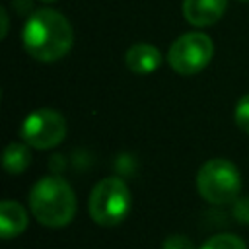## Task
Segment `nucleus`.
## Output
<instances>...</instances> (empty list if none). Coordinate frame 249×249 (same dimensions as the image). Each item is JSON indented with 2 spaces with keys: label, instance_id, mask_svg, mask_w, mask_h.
<instances>
[{
  "label": "nucleus",
  "instance_id": "8",
  "mask_svg": "<svg viewBox=\"0 0 249 249\" xmlns=\"http://www.w3.org/2000/svg\"><path fill=\"white\" fill-rule=\"evenodd\" d=\"M124 62L134 74H152L161 64L160 51L150 43H136L124 53Z\"/></svg>",
  "mask_w": 249,
  "mask_h": 249
},
{
  "label": "nucleus",
  "instance_id": "5",
  "mask_svg": "<svg viewBox=\"0 0 249 249\" xmlns=\"http://www.w3.org/2000/svg\"><path fill=\"white\" fill-rule=\"evenodd\" d=\"M214 54V43L206 33L193 31L173 41L167 53L169 66L181 76L198 74L208 66Z\"/></svg>",
  "mask_w": 249,
  "mask_h": 249
},
{
  "label": "nucleus",
  "instance_id": "11",
  "mask_svg": "<svg viewBox=\"0 0 249 249\" xmlns=\"http://www.w3.org/2000/svg\"><path fill=\"white\" fill-rule=\"evenodd\" d=\"M200 249H247L245 241L233 233H218L202 243Z\"/></svg>",
  "mask_w": 249,
  "mask_h": 249
},
{
  "label": "nucleus",
  "instance_id": "9",
  "mask_svg": "<svg viewBox=\"0 0 249 249\" xmlns=\"http://www.w3.org/2000/svg\"><path fill=\"white\" fill-rule=\"evenodd\" d=\"M27 228V212L16 200H4L0 204V235L12 239Z\"/></svg>",
  "mask_w": 249,
  "mask_h": 249
},
{
  "label": "nucleus",
  "instance_id": "14",
  "mask_svg": "<svg viewBox=\"0 0 249 249\" xmlns=\"http://www.w3.org/2000/svg\"><path fill=\"white\" fill-rule=\"evenodd\" d=\"M0 18H2V37H6V33H8V16H6L4 10H0Z\"/></svg>",
  "mask_w": 249,
  "mask_h": 249
},
{
  "label": "nucleus",
  "instance_id": "16",
  "mask_svg": "<svg viewBox=\"0 0 249 249\" xmlns=\"http://www.w3.org/2000/svg\"><path fill=\"white\" fill-rule=\"evenodd\" d=\"M239 2H249V0H239Z\"/></svg>",
  "mask_w": 249,
  "mask_h": 249
},
{
  "label": "nucleus",
  "instance_id": "6",
  "mask_svg": "<svg viewBox=\"0 0 249 249\" xmlns=\"http://www.w3.org/2000/svg\"><path fill=\"white\" fill-rule=\"evenodd\" d=\"M66 134V123L54 109H37L29 113L21 124V138L27 146L37 150H49L62 142Z\"/></svg>",
  "mask_w": 249,
  "mask_h": 249
},
{
  "label": "nucleus",
  "instance_id": "1",
  "mask_svg": "<svg viewBox=\"0 0 249 249\" xmlns=\"http://www.w3.org/2000/svg\"><path fill=\"white\" fill-rule=\"evenodd\" d=\"M74 43L70 21L56 10L45 8L29 16L23 27V47L39 62L62 58Z\"/></svg>",
  "mask_w": 249,
  "mask_h": 249
},
{
  "label": "nucleus",
  "instance_id": "10",
  "mask_svg": "<svg viewBox=\"0 0 249 249\" xmlns=\"http://www.w3.org/2000/svg\"><path fill=\"white\" fill-rule=\"evenodd\" d=\"M4 169L8 173H21L27 169V165L31 163V156H29V150L25 144L21 142H12L8 144V148L4 150Z\"/></svg>",
  "mask_w": 249,
  "mask_h": 249
},
{
  "label": "nucleus",
  "instance_id": "4",
  "mask_svg": "<svg viewBox=\"0 0 249 249\" xmlns=\"http://www.w3.org/2000/svg\"><path fill=\"white\" fill-rule=\"evenodd\" d=\"M196 189L198 195L210 204H230L241 191V177L230 160L214 158L198 169Z\"/></svg>",
  "mask_w": 249,
  "mask_h": 249
},
{
  "label": "nucleus",
  "instance_id": "15",
  "mask_svg": "<svg viewBox=\"0 0 249 249\" xmlns=\"http://www.w3.org/2000/svg\"><path fill=\"white\" fill-rule=\"evenodd\" d=\"M41 2H56V0H41Z\"/></svg>",
  "mask_w": 249,
  "mask_h": 249
},
{
  "label": "nucleus",
  "instance_id": "12",
  "mask_svg": "<svg viewBox=\"0 0 249 249\" xmlns=\"http://www.w3.org/2000/svg\"><path fill=\"white\" fill-rule=\"evenodd\" d=\"M233 119H235V124L249 134V93L243 95L237 105H235V113H233Z\"/></svg>",
  "mask_w": 249,
  "mask_h": 249
},
{
  "label": "nucleus",
  "instance_id": "2",
  "mask_svg": "<svg viewBox=\"0 0 249 249\" xmlns=\"http://www.w3.org/2000/svg\"><path fill=\"white\" fill-rule=\"evenodd\" d=\"M29 208L47 228H64L76 214V195L62 177H43L29 191Z\"/></svg>",
  "mask_w": 249,
  "mask_h": 249
},
{
  "label": "nucleus",
  "instance_id": "3",
  "mask_svg": "<svg viewBox=\"0 0 249 249\" xmlns=\"http://www.w3.org/2000/svg\"><path fill=\"white\" fill-rule=\"evenodd\" d=\"M130 210V191L119 177L101 179L89 193L88 212L91 220L103 228L119 226Z\"/></svg>",
  "mask_w": 249,
  "mask_h": 249
},
{
  "label": "nucleus",
  "instance_id": "13",
  "mask_svg": "<svg viewBox=\"0 0 249 249\" xmlns=\"http://www.w3.org/2000/svg\"><path fill=\"white\" fill-rule=\"evenodd\" d=\"M161 249H195V247H193V241L185 235H169L163 241Z\"/></svg>",
  "mask_w": 249,
  "mask_h": 249
},
{
  "label": "nucleus",
  "instance_id": "7",
  "mask_svg": "<svg viewBox=\"0 0 249 249\" xmlns=\"http://www.w3.org/2000/svg\"><path fill=\"white\" fill-rule=\"evenodd\" d=\"M228 0H183V16L195 27L214 25L226 12Z\"/></svg>",
  "mask_w": 249,
  "mask_h": 249
}]
</instances>
